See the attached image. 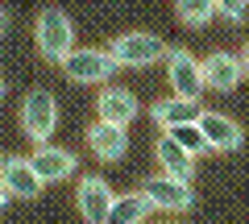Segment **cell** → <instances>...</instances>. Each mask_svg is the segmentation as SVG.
<instances>
[{
  "mask_svg": "<svg viewBox=\"0 0 249 224\" xmlns=\"http://www.w3.org/2000/svg\"><path fill=\"white\" fill-rule=\"evenodd\" d=\"M0 179H4V187L13 191L17 199H37V191L46 187V179L34 171V162H25V158H4L0 162Z\"/></svg>",
  "mask_w": 249,
  "mask_h": 224,
  "instance_id": "52a82bcc",
  "label": "cell"
},
{
  "mask_svg": "<svg viewBox=\"0 0 249 224\" xmlns=\"http://www.w3.org/2000/svg\"><path fill=\"white\" fill-rule=\"evenodd\" d=\"M108 54H112L116 67H150L166 54V42L158 34H121L108 46Z\"/></svg>",
  "mask_w": 249,
  "mask_h": 224,
  "instance_id": "3957f363",
  "label": "cell"
},
{
  "mask_svg": "<svg viewBox=\"0 0 249 224\" xmlns=\"http://www.w3.org/2000/svg\"><path fill=\"white\" fill-rule=\"evenodd\" d=\"M199 117H204V108H199V100H158L154 104V121H158L162 129H178V125H199Z\"/></svg>",
  "mask_w": 249,
  "mask_h": 224,
  "instance_id": "4fadbf2b",
  "label": "cell"
},
{
  "mask_svg": "<svg viewBox=\"0 0 249 224\" xmlns=\"http://www.w3.org/2000/svg\"><path fill=\"white\" fill-rule=\"evenodd\" d=\"M170 137H175L178 145H183L187 154H208L212 145H208V137H204V129L199 125H178V129H166Z\"/></svg>",
  "mask_w": 249,
  "mask_h": 224,
  "instance_id": "ac0fdd59",
  "label": "cell"
},
{
  "mask_svg": "<svg viewBox=\"0 0 249 224\" xmlns=\"http://www.w3.org/2000/svg\"><path fill=\"white\" fill-rule=\"evenodd\" d=\"M145 199L154 204V212H183V207H191V187H187V179H175V174H154V179L142 183Z\"/></svg>",
  "mask_w": 249,
  "mask_h": 224,
  "instance_id": "8992f818",
  "label": "cell"
},
{
  "mask_svg": "<svg viewBox=\"0 0 249 224\" xmlns=\"http://www.w3.org/2000/svg\"><path fill=\"white\" fill-rule=\"evenodd\" d=\"M9 195H13V191L4 187V179H0V207H4V199H9Z\"/></svg>",
  "mask_w": 249,
  "mask_h": 224,
  "instance_id": "44dd1931",
  "label": "cell"
},
{
  "mask_svg": "<svg viewBox=\"0 0 249 224\" xmlns=\"http://www.w3.org/2000/svg\"><path fill=\"white\" fill-rule=\"evenodd\" d=\"M175 9H178V17H183V25H204L212 13H220L216 0H175Z\"/></svg>",
  "mask_w": 249,
  "mask_h": 224,
  "instance_id": "e0dca14e",
  "label": "cell"
},
{
  "mask_svg": "<svg viewBox=\"0 0 249 224\" xmlns=\"http://www.w3.org/2000/svg\"><path fill=\"white\" fill-rule=\"evenodd\" d=\"M199 67H204V83H208V87H216V91H232L241 83V75H245L241 58H237V54H224V50L208 54Z\"/></svg>",
  "mask_w": 249,
  "mask_h": 224,
  "instance_id": "30bf717a",
  "label": "cell"
},
{
  "mask_svg": "<svg viewBox=\"0 0 249 224\" xmlns=\"http://www.w3.org/2000/svg\"><path fill=\"white\" fill-rule=\"evenodd\" d=\"M96 112H100V121H108V125H124L129 129L133 117H137V100H133V91H124V87H104Z\"/></svg>",
  "mask_w": 249,
  "mask_h": 224,
  "instance_id": "8fae6325",
  "label": "cell"
},
{
  "mask_svg": "<svg viewBox=\"0 0 249 224\" xmlns=\"http://www.w3.org/2000/svg\"><path fill=\"white\" fill-rule=\"evenodd\" d=\"M112 187H108L104 179H83L79 183V212L88 224H108V212H112Z\"/></svg>",
  "mask_w": 249,
  "mask_h": 224,
  "instance_id": "ba28073f",
  "label": "cell"
},
{
  "mask_svg": "<svg viewBox=\"0 0 249 224\" xmlns=\"http://www.w3.org/2000/svg\"><path fill=\"white\" fill-rule=\"evenodd\" d=\"M29 162H34V171L42 174L46 183H54V179H67V174H75V154L58 150V145H37Z\"/></svg>",
  "mask_w": 249,
  "mask_h": 224,
  "instance_id": "5bb4252c",
  "label": "cell"
},
{
  "mask_svg": "<svg viewBox=\"0 0 249 224\" xmlns=\"http://www.w3.org/2000/svg\"><path fill=\"white\" fill-rule=\"evenodd\" d=\"M150 212H154V204L145 199V191H129V195H116L112 199L108 224H142Z\"/></svg>",
  "mask_w": 249,
  "mask_h": 224,
  "instance_id": "2e32d148",
  "label": "cell"
},
{
  "mask_svg": "<svg viewBox=\"0 0 249 224\" xmlns=\"http://www.w3.org/2000/svg\"><path fill=\"white\" fill-rule=\"evenodd\" d=\"M199 129H204L212 150H241V137H245L237 121H229L224 112H208V108H204V117H199Z\"/></svg>",
  "mask_w": 249,
  "mask_h": 224,
  "instance_id": "7c38bea8",
  "label": "cell"
},
{
  "mask_svg": "<svg viewBox=\"0 0 249 224\" xmlns=\"http://www.w3.org/2000/svg\"><path fill=\"white\" fill-rule=\"evenodd\" d=\"M58 67L71 83H104L116 75V63L108 50H71Z\"/></svg>",
  "mask_w": 249,
  "mask_h": 224,
  "instance_id": "277c9868",
  "label": "cell"
},
{
  "mask_svg": "<svg viewBox=\"0 0 249 224\" xmlns=\"http://www.w3.org/2000/svg\"><path fill=\"white\" fill-rule=\"evenodd\" d=\"M34 37H37V50H42L46 63H62L75 50V25L62 9H46L34 25Z\"/></svg>",
  "mask_w": 249,
  "mask_h": 224,
  "instance_id": "6da1fadb",
  "label": "cell"
},
{
  "mask_svg": "<svg viewBox=\"0 0 249 224\" xmlns=\"http://www.w3.org/2000/svg\"><path fill=\"white\" fill-rule=\"evenodd\" d=\"M54 125H58V104H54V96L46 87H34L25 96V104H21V129L29 133V141L46 145L54 133Z\"/></svg>",
  "mask_w": 249,
  "mask_h": 224,
  "instance_id": "7a4b0ae2",
  "label": "cell"
},
{
  "mask_svg": "<svg viewBox=\"0 0 249 224\" xmlns=\"http://www.w3.org/2000/svg\"><path fill=\"white\" fill-rule=\"evenodd\" d=\"M166 79H170V87H175V96H183V100H199V91L208 87L204 83V67H199L183 46L166 50Z\"/></svg>",
  "mask_w": 249,
  "mask_h": 224,
  "instance_id": "5b68a950",
  "label": "cell"
},
{
  "mask_svg": "<svg viewBox=\"0 0 249 224\" xmlns=\"http://www.w3.org/2000/svg\"><path fill=\"white\" fill-rule=\"evenodd\" d=\"M241 67H245V75H249V42H245V50H241Z\"/></svg>",
  "mask_w": 249,
  "mask_h": 224,
  "instance_id": "ffe728a7",
  "label": "cell"
},
{
  "mask_svg": "<svg viewBox=\"0 0 249 224\" xmlns=\"http://www.w3.org/2000/svg\"><path fill=\"white\" fill-rule=\"evenodd\" d=\"M4 25H9V13H4V9H0V29H4Z\"/></svg>",
  "mask_w": 249,
  "mask_h": 224,
  "instance_id": "7402d4cb",
  "label": "cell"
},
{
  "mask_svg": "<svg viewBox=\"0 0 249 224\" xmlns=\"http://www.w3.org/2000/svg\"><path fill=\"white\" fill-rule=\"evenodd\" d=\"M0 96H4V79H0Z\"/></svg>",
  "mask_w": 249,
  "mask_h": 224,
  "instance_id": "603a6c76",
  "label": "cell"
},
{
  "mask_svg": "<svg viewBox=\"0 0 249 224\" xmlns=\"http://www.w3.org/2000/svg\"><path fill=\"white\" fill-rule=\"evenodd\" d=\"M88 145H91V154H96L100 162H116V158H124V150H129V133H124V125L96 121V125L88 129Z\"/></svg>",
  "mask_w": 249,
  "mask_h": 224,
  "instance_id": "9c48e42d",
  "label": "cell"
},
{
  "mask_svg": "<svg viewBox=\"0 0 249 224\" xmlns=\"http://www.w3.org/2000/svg\"><path fill=\"white\" fill-rule=\"evenodd\" d=\"M154 154H158V162H162V174H175V179H191V171H196V154H187L183 145L175 141V137H158V145H154Z\"/></svg>",
  "mask_w": 249,
  "mask_h": 224,
  "instance_id": "9a60e30c",
  "label": "cell"
},
{
  "mask_svg": "<svg viewBox=\"0 0 249 224\" xmlns=\"http://www.w3.org/2000/svg\"><path fill=\"white\" fill-rule=\"evenodd\" d=\"M216 9H220L229 21H241V17H245V9H249V0H216Z\"/></svg>",
  "mask_w": 249,
  "mask_h": 224,
  "instance_id": "d6986e66",
  "label": "cell"
}]
</instances>
